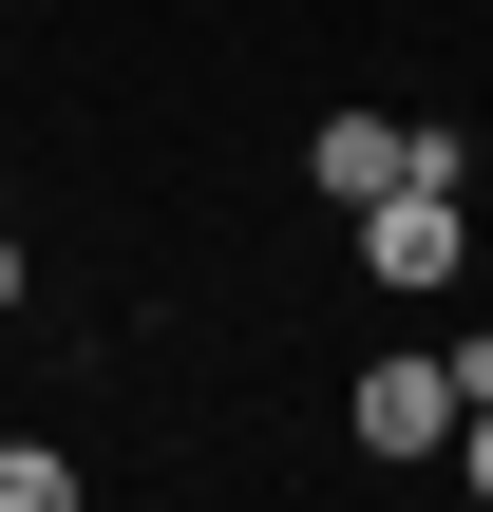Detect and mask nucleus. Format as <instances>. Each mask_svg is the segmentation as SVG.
Returning <instances> with one entry per match:
<instances>
[{"label":"nucleus","mask_w":493,"mask_h":512,"mask_svg":"<svg viewBox=\"0 0 493 512\" xmlns=\"http://www.w3.org/2000/svg\"><path fill=\"white\" fill-rule=\"evenodd\" d=\"M456 418H475V399H456V361H361V399H342V437H361V456H456Z\"/></svg>","instance_id":"nucleus-1"},{"label":"nucleus","mask_w":493,"mask_h":512,"mask_svg":"<svg viewBox=\"0 0 493 512\" xmlns=\"http://www.w3.org/2000/svg\"><path fill=\"white\" fill-rule=\"evenodd\" d=\"M304 190H342V209L418 190V114H323V133H304Z\"/></svg>","instance_id":"nucleus-2"},{"label":"nucleus","mask_w":493,"mask_h":512,"mask_svg":"<svg viewBox=\"0 0 493 512\" xmlns=\"http://www.w3.org/2000/svg\"><path fill=\"white\" fill-rule=\"evenodd\" d=\"M361 266H380V285H456V190H437V171L380 190V209H361Z\"/></svg>","instance_id":"nucleus-3"},{"label":"nucleus","mask_w":493,"mask_h":512,"mask_svg":"<svg viewBox=\"0 0 493 512\" xmlns=\"http://www.w3.org/2000/svg\"><path fill=\"white\" fill-rule=\"evenodd\" d=\"M0 512H76V456L57 437H0Z\"/></svg>","instance_id":"nucleus-4"},{"label":"nucleus","mask_w":493,"mask_h":512,"mask_svg":"<svg viewBox=\"0 0 493 512\" xmlns=\"http://www.w3.org/2000/svg\"><path fill=\"white\" fill-rule=\"evenodd\" d=\"M456 475H475V494H493V399H475V418H456Z\"/></svg>","instance_id":"nucleus-5"},{"label":"nucleus","mask_w":493,"mask_h":512,"mask_svg":"<svg viewBox=\"0 0 493 512\" xmlns=\"http://www.w3.org/2000/svg\"><path fill=\"white\" fill-rule=\"evenodd\" d=\"M19 285H38V266H19V228H0V323H19Z\"/></svg>","instance_id":"nucleus-6"}]
</instances>
